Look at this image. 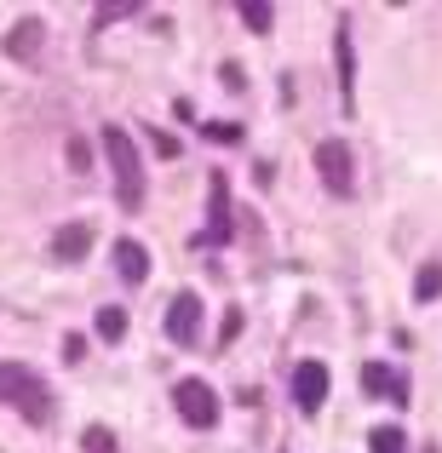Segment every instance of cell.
<instances>
[{
	"mask_svg": "<svg viewBox=\"0 0 442 453\" xmlns=\"http://www.w3.org/2000/svg\"><path fill=\"white\" fill-rule=\"evenodd\" d=\"M87 247H92V230H87V224H64V230L52 235V258H58V265H81V258H87Z\"/></svg>",
	"mask_w": 442,
	"mask_h": 453,
	"instance_id": "obj_10",
	"label": "cell"
},
{
	"mask_svg": "<svg viewBox=\"0 0 442 453\" xmlns=\"http://www.w3.org/2000/svg\"><path fill=\"white\" fill-rule=\"evenodd\" d=\"M104 155H110V173H115V201L127 212L144 207V161L133 150V133L127 127H104Z\"/></svg>",
	"mask_w": 442,
	"mask_h": 453,
	"instance_id": "obj_1",
	"label": "cell"
},
{
	"mask_svg": "<svg viewBox=\"0 0 442 453\" xmlns=\"http://www.w3.org/2000/svg\"><path fill=\"white\" fill-rule=\"evenodd\" d=\"M219 75H224V87H230V92H242V87H247V81H242V64H224Z\"/></svg>",
	"mask_w": 442,
	"mask_h": 453,
	"instance_id": "obj_21",
	"label": "cell"
},
{
	"mask_svg": "<svg viewBox=\"0 0 442 453\" xmlns=\"http://www.w3.org/2000/svg\"><path fill=\"white\" fill-rule=\"evenodd\" d=\"M442 299V265L431 258V265H420V276H414V304H431Z\"/></svg>",
	"mask_w": 442,
	"mask_h": 453,
	"instance_id": "obj_12",
	"label": "cell"
},
{
	"mask_svg": "<svg viewBox=\"0 0 442 453\" xmlns=\"http://www.w3.org/2000/svg\"><path fill=\"white\" fill-rule=\"evenodd\" d=\"M98 339H110V344L127 339V310H121V304H104V310H98Z\"/></svg>",
	"mask_w": 442,
	"mask_h": 453,
	"instance_id": "obj_13",
	"label": "cell"
},
{
	"mask_svg": "<svg viewBox=\"0 0 442 453\" xmlns=\"http://www.w3.org/2000/svg\"><path fill=\"white\" fill-rule=\"evenodd\" d=\"M115 270H121L127 288H144V276H150V253L133 242V235H121V242H115Z\"/></svg>",
	"mask_w": 442,
	"mask_h": 453,
	"instance_id": "obj_9",
	"label": "cell"
},
{
	"mask_svg": "<svg viewBox=\"0 0 442 453\" xmlns=\"http://www.w3.org/2000/svg\"><path fill=\"white\" fill-rule=\"evenodd\" d=\"M41 18H23V23H12V35H6V52L12 58H41Z\"/></svg>",
	"mask_w": 442,
	"mask_h": 453,
	"instance_id": "obj_11",
	"label": "cell"
},
{
	"mask_svg": "<svg viewBox=\"0 0 442 453\" xmlns=\"http://www.w3.org/2000/svg\"><path fill=\"white\" fill-rule=\"evenodd\" d=\"M0 402L18 408L29 425H46L52 419V390L41 385V373H29L23 362H0Z\"/></svg>",
	"mask_w": 442,
	"mask_h": 453,
	"instance_id": "obj_2",
	"label": "cell"
},
{
	"mask_svg": "<svg viewBox=\"0 0 442 453\" xmlns=\"http://www.w3.org/2000/svg\"><path fill=\"white\" fill-rule=\"evenodd\" d=\"M293 402H299V413H322V402H328V367L322 362L293 367Z\"/></svg>",
	"mask_w": 442,
	"mask_h": 453,
	"instance_id": "obj_7",
	"label": "cell"
},
{
	"mask_svg": "<svg viewBox=\"0 0 442 453\" xmlns=\"http://www.w3.org/2000/svg\"><path fill=\"white\" fill-rule=\"evenodd\" d=\"M242 23H247L253 35H270V23H276V6H265V0H247V6H242Z\"/></svg>",
	"mask_w": 442,
	"mask_h": 453,
	"instance_id": "obj_15",
	"label": "cell"
},
{
	"mask_svg": "<svg viewBox=\"0 0 442 453\" xmlns=\"http://www.w3.org/2000/svg\"><path fill=\"white\" fill-rule=\"evenodd\" d=\"M420 453H437V442H425V448H420Z\"/></svg>",
	"mask_w": 442,
	"mask_h": 453,
	"instance_id": "obj_22",
	"label": "cell"
},
{
	"mask_svg": "<svg viewBox=\"0 0 442 453\" xmlns=\"http://www.w3.org/2000/svg\"><path fill=\"white\" fill-rule=\"evenodd\" d=\"M316 173H322V189H328V196H351L356 189V161L339 138H322L316 144Z\"/></svg>",
	"mask_w": 442,
	"mask_h": 453,
	"instance_id": "obj_4",
	"label": "cell"
},
{
	"mask_svg": "<svg viewBox=\"0 0 442 453\" xmlns=\"http://www.w3.org/2000/svg\"><path fill=\"white\" fill-rule=\"evenodd\" d=\"M196 333H201V299L196 293H178L173 310H167V339L173 344H196Z\"/></svg>",
	"mask_w": 442,
	"mask_h": 453,
	"instance_id": "obj_8",
	"label": "cell"
},
{
	"mask_svg": "<svg viewBox=\"0 0 442 453\" xmlns=\"http://www.w3.org/2000/svg\"><path fill=\"white\" fill-rule=\"evenodd\" d=\"M69 166H75V173H92V150H87V138H69Z\"/></svg>",
	"mask_w": 442,
	"mask_h": 453,
	"instance_id": "obj_19",
	"label": "cell"
},
{
	"mask_svg": "<svg viewBox=\"0 0 442 453\" xmlns=\"http://www.w3.org/2000/svg\"><path fill=\"white\" fill-rule=\"evenodd\" d=\"M333 69H339V98H345V115L356 110V35H351V18H339L333 29Z\"/></svg>",
	"mask_w": 442,
	"mask_h": 453,
	"instance_id": "obj_5",
	"label": "cell"
},
{
	"mask_svg": "<svg viewBox=\"0 0 442 453\" xmlns=\"http://www.w3.org/2000/svg\"><path fill=\"white\" fill-rule=\"evenodd\" d=\"M201 133H207L213 144H236V138H242V127H236V121H207Z\"/></svg>",
	"mask_w": 442,
	"mask_h": 453,
	"instance_id": "obj_18",
	"label": "cell"
},
{
	"mask_svg": "<svg viewBox=\"0 0 442 453\" xmlns=\"http://www.w3.org/2000/svg\"><path fill=\"white\" fill-rule=\"evenodd\" d=\"M81 448H87V453H121V448H115V431H110V425H87Z\"/></svg>",
	"mask_w": 442,
	"mask_h": 453,
	"instance_id": "obj_16",
	"label": "cell"
},
{
	"mask_svg": "<svg viewBox=\"0 0 442 453\" xmlns=\"http://www.w3.org/2000/svg\"><path fill=\"white\" fill-rule=\"evenodd\" d=\"M201 242H213V247L230 242V178L224 173H207V235Z\"/></svg>",
	"mask_w": 442,
	"mask_h": 453,
	"instance_id": "obj_6",
	"label": "cell"
},
{
	"mask_svg": "<svg viewBox=\"0 0 442 453\" xmlns=\"http://www.w3.org/2000/svg\"><path fill=\"white\" fill-rule=\"evenodd\" d=\"M368 453H408V436H402L397 425H379V431L368 436Z\"/></svg>",
	"mask_w": 442,
	"mask_h": 453,
	"instance_id": "obj_14",
	"label": "cell"
},
{
	"mask_svg": "<svg viewBox=\"0 0 442 453\" xmlns=\"http://www.w3.org/2000/svg\"><path fill=\"white\" fill-rule=\"evenodd\" d=\"M173 402H178V419H184L190 431H213V425H219V390H213L207 379H178Z\"/></svg>",
	"mask_w": 442,
	"mask_h": 453,
	"instance_id": "obj_3",
	"label": "cell"
},
{
	"mask_svg": "<svg viewBox=\"0 0 442 453\" xmlns=\"http://www.w3.org/2000/svg\"><path fill=\"white\" fill-rule=\"evenodd\" d=\"M362 390H368V396H385V390H391V367L385 362H368L362 367Z\"/></svg>",
	"mask_w": 442,
	"mask_h": 453,
	"instance_id": "obj_17",
	"label": "cell"
},
{
	"mask_svg": "<svg viewBox=\"0 0 442 453\" xmlns=\"http://www.w3.org/2000/svg\"><path fill=\"white\" fill-rule=\"evenodd\" d=\"M81 356H87V339H81V333H64V362H81Z\"/></svg>",
	"mask_w": 442,
	"mask_h": 453,
	"instance_id": "obj_20",
	"label": "cell"
}]
</instances>
